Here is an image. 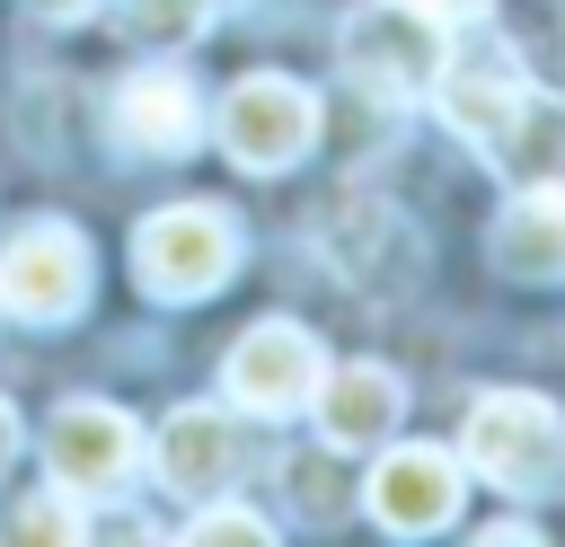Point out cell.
<instances>
[{
	"label": "cell",
	"mask_w": 565,
	"mask_h": 547,
	"mask_svg": "<svg viewBox=\"0 0 565 547\" xmlns=\"http://www.w3.org/2000/svg\"><path fill=\"white\" fill-rule=\"evenodd\" d=\"M71 494H44V503H26L18 512V538H79V512H62Z\"/></svg>",
	"instance_id": "cell-16"
},
{
	"label": "cell",
	"mask_w": 565,
	"mask_h": 547,
	"mask_svg": "<svg viewBox=\"0 0 565 547\" xmlns=\"http://www.w3.org/2000/svg\"><path fill=\"white\" fill-rule=\"evenodd\" d=\"M44 468H53L62 494H115L141 468V423L106 397H71L44 423Z\"/></svg>",
	"instance_id": "cell-7"
},
{
	"label": "cell",
	"mask_w": 565,
	"mask_h": 547,
	"mask_svg": "<svg viewBox=\"0 0 565 547\" xmlns=\"http://www.w3.org/2000/svg\"><path fill=\"white\" fill-rule=\"evenodd\" d=\"M18 459V415H9V397H0V468Z\"/></svg>",
	"instance_id": "cell-18"
},
{
	"label": "cell",
	"mask_w": 565,
	"mask_h": 547,
	"mask_svg": "<svg viewBox=\"0 0 565 547\" xmlns=\"http://www.w3.org/2000/svg\"><path fill=\"white\" fill-rule=\"evenodd\" d=\"M362 512L388 538H433L459 512V459L450 450H424V441H388V459L362 485Z\"/></svg>",
	"instance_id": "cell-9"
},
{
	"label": "cell",
	"mask_w": 565,
	"mask_h": 547,
	"mask_svg": "<svg viewBox=\"0 0 565 547\" xmlns=\"http://www.w3.org/2000/svg\"><path fill=\"white\" fill-rule=\"evenodd\" d=\"M88 274H97V256L71 221H26L0 247V309L26 326H62L88 309Z\"/></svg>",
	"instance_id": "cell-5"
},
{
	"label": "cell",
	"mask_w": 565,
	"mask_h": 547,
	"mask_svg": "<svg viewBox=\"0 0 565 547\" xmlns=\"http://www.w3.org/2000/svg\"><path fill=\"white\" fill-rule=\"evenodd\" d=\"M309 406H318L327 450H380L397 432V415H406V379L388 362H335V371H318Z\"/></svg>",
	"instance_id": "cell-10"
},
{
	"label": "cell",
	"mask_w": 565,
	"mask_h": 547,
	"mask_svg": "<svg viewBox=\"0 0 565 547\" xmlns=\"http://www.w3.org/2000/svg\"><path fill=\"white\" fill-rule=\"evenodd\" d=\"M26 9H35V18H53V26H71V18H88L97 0H26Z\"/></svg>",
	"instance_id": "cell-17"
},
{
	"label": "cell",
	"mask_w": 565,
	"mask_h": 547,
	"mask_svg": "<svg viewBox=\"0 0 565 547\" xmlns=\"http://www.w3.org/2000/svg\"><path fill=\"white\" fill-rule=\"evenodd\" d=\"M185 538H194V547H265L274 521H265V512H238V503H212V512L185 521Z\"/></svg>",
	"instance_id": "cell-15"
},
{
	"label": "cell",
	"mask_w": 565,
	"mask_h": 547,
	"mask_svg": "<svg viewBox=\"0 0 565 547\" xmlns=\"http://www.w3.org/2000/svg\"><path fill=\"white\" fill-rule=\"evenodd\" d=\"M106 124H115V141H124L132 159H185L194 132H203V106H194V88H185L177 71H132V79L115 88Z\"/></svg>",
	"instance_id": "cell-12"
},
{
	"label": "cell",
	"mask_w": 565,
	"mask_h": 547,
	"mask_svg": "<svg viewBox=\"0 0 565 547\" xmlns=\"http://www.w3.org/2000/svg\"><path fill=\"white\" fill-rule=\"evenodd\" d=\"M150 468H159V485H168L177 503H212V494L238 476V432H230V415H221V406H177V415L159 423V441H150Z\"/></svg>",
	"instance_id": "cell-11"
},
{
	"label": "cell",
	"mask_w": 565,
	"mask_h": 547,
	"mask_svg": "<svg viewBox=\"0 0 565 547\" xmlns=\"http://www.w3.org/2000/svg\"><path fill=\"white\" fill-rule=\"evenodd\" d=\"M441 53H450V18L433 0H371L335 26V71L380 97V106H406V97H433L441 79Z\"/></svg>",
	"instance_id": "cell-1"
},
{
	"label": "cell",
	"mask_w": 565,
	"mask_h": 547,
	"mask_svg": "<svg viewBox=\"0 0 565 547\" xmlns=\"http://www.w3.org/2000/svg\"><path fill=\"white\" fill-rule=\"evenodd\" d=\"M459 459L477 476H494L503 494H556L565 485V415L539 388H486L468 406Z\"/></svg>",
	"instance_id": "cell-2"
},
{
	"label": "cell",
	"mask_w": 565,
	"mask_h": 547,
	"mask_svg": "<svg viewBox=\"0 0 565 547\" xmlns=\"http://www.w3.org/2000/svg\"><path fill=\"white\" fill-rule=\"evenodd\" d=\"M486 256H494V274H512V282H565V185H556V176L521 185V194L494 212Z\"/></svg>",
	"instance_id": "cell-13"
},
{
	"label": "cell",
	"mask_w": 565,
	"mask_h": 547,
	"mask_svg": "<svg viewBox=\"0 0 565 547\" xmlns=\"http://www.w3.org/2000/svg\"><path fill=\"white\" fill-rule=\"evenodd\" d=\"M433 97H441V124H450V132H459L477 159H494V141L512 132V115H521L530 79H521V53H512L503 35H477L468 53H459V44L441 53Z\"/></svg>",
	"instance_id": "cell-6"
},
{
	"label": "cell",
	"mask_w": 565,
	"mask_h": 547,
	"mask_svg": "<svg viewBox=\"0 0 565 547\" xmlns=\"http://www.w3.org/2000/svg\"><path fill=\"white\" fill-rule=\"evenodd\" d=\"M132 274L150 300H212L238 274V229L221 203H168L132 229Z\"/></svg>",
	"instance_id": "cell-3"
},
{
	"label": "cell",
	"mask_w": 565,
	"mask_h": 547,
	"mask_svg": "<svg viewBox=\"0 0 565 547\" xmlns=\"http://www.w3.org/2000/svg\"><path fill=\"white\" fill-rule=\"evenodd\" d=\"M433 9H441V0H433Z\"/></svg>",
	"instance_id": "cell-19"
},
{
	"label": "cell",
	"mask_w": 565,
	"mask_h": 547,
	"mask_svg": "<svg viewBox=\"0 0 565 547\" xmlns=\"http://www.w3.org/2000/svg\"><path fill=\"white\" fill-rule=\"evenodd\" d=\"M212 132H221V150H230L247 176H282V168L309 159V141H318V97H309L300 79H282V71H247V79L212 106Z\"/></svg>",
	"instance_id": "cell-4"
},
{
	"label": "cell",
	"mask_w": 565,
	"mask_h": 547,
	"mask_svg": "<svg viewBox=\"0 0 565 547\" xmlns=\"http://www.w3.org/2000/svg\"><path fill=\"white\" fill-rule=\"evenodd\" d=\"M318 362H327V353H318L309 326L265 318V326H247V335L230 344L221 379H230V406H247V415H300L309 388H318Z\"/></svg>",
	"instance_id": "cell-8"
},
{
	"label": "cell",
	"mask_w": 565,
	"mask_h": 547,
	"mask_svg": "<svg viewBox=\"0 0 565 547\" xmlns=\"http://www.w3.org/2000/svg\"><path fill=\"white\" fill-rule=\"evenodd\" d=\"M203 26H212V0H124L132 44H194Z\"/></svg>",
	"instance_id": "cell-14"
}]
</instances>
